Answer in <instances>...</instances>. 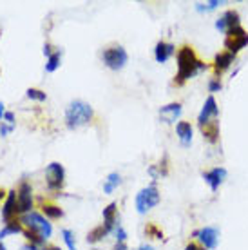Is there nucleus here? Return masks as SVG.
Wrapping results in <instances>:
<instances>
[{
    "label": "nucleus",
    "instance_id": "obj_1",
    "mask_svg": "<svg viewBox=\"0 0 248 250\" xmlns=\"http://www.w3.org/2000/svg\"><path fill=\"white\" fill-rule=\"evenodd\" d=\"M205 69H207V63H203L199 60L196 51L190 45H183L178 51V75H176L174 82L178 85H183L186 80L194 78L198 73L205 71Z\"/></svg>",
    "mask_w": 248,
    "mask_h": 250
},
{
    "label": "nucleus",
    "instance_id": "obj_2",
    "mask_svg": "<svg viewBox=\"0 0 248 250\" xmlns=\"http://www.w3.org/2000/svg\"><path fill=\"white\" fill-rule=\"evenodd\" d=\"M93 107L89 105L87 102L75 100L71 102L65 111V124L69 129H78L82 125H87L93 120Z\"/></svg>",
    "mask_w": 248,
    "mask_h": 250
},
{
    "label": "nucleus",
    "instance_id": "obj_3",
    "mask_svg": "<svg viewBox=\"0 0 248 250\" xmlns=\"http://www.w3.org/2000/svg\"><path fill=\"white\" fill-rule=\"evenodd\" d=\"M20 223H24V225L27 227V230L33 232L35 236H38L42 241H47V239L51 238V234H53V227H51L49 221L43 218L42 214L33 212V210L24 214V216L20 218Z\"/></svg>",
    "mask_w": 248,
    "mask_h": 250
},
{
    "label": "nucleus",
    "instance_id": "obj_4",
    "mask_svg": "<svg viewBox=\"0 0 248 250\" xmlns=\"http://www.w3.org/2000/svg\"><path fill=\"white\" fill-rule=\"evenodd\" d=\"M248 45V31L241 25H237L234 29H230L227 33V37H225V49L232 53L234 57H236L237 53L241 49H245Z\"/></svg>",
    "mask_w": 248,
    "mask_h": 250
},
{
    "label": "nucleus",
    "instance_id": "obj_5",
    "mask_svg": "<svg viewBox=\"0 0 248 250\" xmlns=\"http://www.w3.org/2000/svg\"><path fill=\"white\" fill-rule=\"evenodd\" d=\"M160 203V192H158V188L156 185H149V187L142 188L140 192L136 194V210L140 214H145L149 212L152 207H156Z\"/></svg>",
    "mask_w": 248,
    "mask_h": 250
},
{
    "label": "nucleus",
    "instance_id": "obj_6",
    "mask_svg": "<svg viewBox=\"0 0 248 250\" xmlns=\"http://www.w3.org/2000/svg\"><path fill=\"white\" fill-rule=\"evenodd\" d=\"M103 63H105L107 67L112 69V71H120V69L125 67V63L129 60V55H127V51L122 47V45H112V47H107L103 51Z\"/></svg>",
    "mask_w": 248,
    "mask_h": 250
},
{
    "label": "nucleus",
    "instance_id": "obj_7",
    "mask_svg": "<svg viewBox=\"0 0 248 250\" xmlns=\"http://www.w3.org/2000/svg\"><path fill=\"white\" fill-rule=\"evenodd\" d=\"M45 180H47V188L49 190H60L65 183V169L62 163L53 162L45 167Z\"/></svg>",
    "mask_w": 248,
    "mask_h": 250
},
{
    "label": "nucleus",
    "instance_id": "obj_8",
    "mask_svg": "<svg viewBox=\"0 0 248 250\" xmlns=\"http://www.w3.org/2000/svg\"><path fill=\"white\" fill-rule=\"evenodd\" d=\"M17 207H19V214L31 212L33 208V190L31 185L27 182H22L19 187V196H17Z\"/></svg>",
    "mask_w": 248,
    "mask_h": 250
},
{
    "label": "nucleus",
    "instance_id": "obj_9",
    "mask_svg": "<svg viewBox=\"0 0 248 250\" xmlns=\"http://www.w3.org/2000/svg\"><path fill=\"white\" fill-rule=\"evenodd\" d=\"M237 25H241V17H239V13H237L236 9H228V11H225L223 15L217 19L216 29L227 35L230 29H234V27H237Z\"/></svg>",
    "mask_w": 248,
    "mask_h": 250
},
{
    "label": "nucleus",
    "instance_id": "obj_10",
    "mask_svg": "<svg viewBox=\"0 0 248 250\" xmlns=\"http://www.w3.org/2000/svg\"><path fill=\"white\" fill-rule=\"evenodd\" d=\"M194 236L201 241V245H203L207 250H214L217 247V241H219V232H217V229H214V227L199 229V230L194 232Z\"/></svg>",
    "mask_w": 248,
    "mask_h": 250
},
{
    "label": "nucleus",
    "instance_id": "obj_11",
    "mask_svg": "<svg viewBox=\"0 0 248 250\" xmlns=\"http://www.w3.org/2000/svg\"><path fill=\"white\" fill-rule=\"evenodd\" d=\"M217 114H219V107L216 104V98L210 94L205 100V104H203V109H201V113L198 116V124L203 125L212 122V120H217Z\"/></svg>",
    "mask_w": 248,
    "mask_h": 250
},
{
    "label": "nucleus",
    "instance_id": "obj_12",
    "mask_svg": "<svg viewBox=\"0 0 248 250\" xmlns=\"http://www.w3.org/2000/svg\"><path fill=\"white\" fill-rule=\"evenodd\" d=\"M203 180H205V182L208 183V187L216 192L217 188H219V185L227 180V169H223V167H214L212 170H208V172L203 174Z\"/></svg>",
    "mask_w": 248,
    "mask_h": 250
},
{
    "label": "nucleus",
    "instance_id": "obj_13",
    "mask_svg": "<svg viewBox=\"0 0 248 250\" xmlns=\"http://www.w3.org/2000/svg\"><path fill=\"white\" fill-rule=\"evenodd\" d=\"M19 212V207H17V192L15 190H9L6 198V203L2 207V218L6 223L13 221V216Z\"/></svg>",
    "mask_w": 248,
    "mask_h": 250
},
{
    "label": "nucleus",
    "instance_id": "obj_14",
    "mask_svg": "<svg viewBox=\"0 0 248 250\" xmlns=\"http://www.w3.org/2000/svg\"><path fill=\"white\" fill-rule=\"evenodd\" d=\"M234 55L232 53H228V51H223V53H219V55H216V58H214V73H216L217 76L223 75L225 71L234 63Z\"/></svg>",
    "mask_w": 248,
    "mask_h": 250
},
{
    "label": "nucleus",
    "instance_id": "obj_15",
    "mask_svg": "<svg viewBox=\"0 0 248 250\" xmlns=\"http://www.w3.org/2000/svg\"><path fill=\"white\" fill-rule=\"evenodd\" d=\"M174 53H176V47H174V44H170V42H158L156 44V49H154V58L158 63H165L168 60V58L172 57Z\"/></svg>",
    "mask_w": 248,
    "mask_h": 250
},
{
    "label": "nucleus",
    "instance_id": "obj_16",
    "mask_svg": "<svg viewBox=\"0 0 248 250\" xmlns=\"http://www.w3.org/2000/svg\"><path fill=\"white\" fill-rule=\"evenodd\" d=\"M181 104H168V105H163L160 109V116L165 124H176V120L180 118L181 114Z\"/></svg>",
    "mask_w": 248,
    "mask_h": 250
},
{
    "label": "nucleus",
    "instance_id": "obj_17",
    "mask_svg": "<svg viewBox=\"0 0 248 250\" xmlns=\"http://www.w3.org/2000/svg\"><path fill=\"white\" fill-rule=\"evenodd\" d=\"M176 132H178V138L183 147H188L192 144V125L188 122H178L176 125Z\"/></svg>",
    "mask_w": 248,
    "mask_h": 250
},
{
    "label": "nucleus",
    "instance_id": "obj_18",
    "mask_svg": "<svg viewBox=\"0 0 248 250\" xmlns=\"http://www.w3.org/2000/svg\"><path fill=\"white\" fill-rule=\"evenodd\" d=\"M199 129H201V134H203L210 144H216L217 138H219V122H217V120H212L208 124L199 125Z\"/></svg>",
    "mask_w": 248,
    "mask_h": 250
},
{
    "label": "nucleus",
    "instance_id": "obj_19",
    "mask_svg": "<svg viewBox=\"0 0 248 250\" xmlns=\"http://www.w3.org/2000/svg\"><path fill=\"white\" fill-rule=\"evenodd\" d=\"M116 210H118V203H114V201L103 208V225L109 229V232L114 230V227H116Z\"/></svg>",
    "mask_w": 248,
    "mask_h": 250
},
{
    "label": "nucleus",
    "instance_id": "obj_20",
    "mask_svg": "<svg viewBox=\"0 0 248 250\" xmlns=\"http://www.w3.org/2000/svg\"><path fill=\"white\" fill-rule=\"evenodd\" d=\"M120 183H122V176H120L118 172H111V174L107 176L105 183H103V192L105 194L114 192V188L118 187Z\"/></svg>",
    "mask_w": 248,
    "mask_h": 250
},
{
    "label": "nucleus",
    "instance_id": "obj_21",
    "mask_svg": "<svg viewBox=\"0 0 248 250\" xmlns=\"http://www.w3.org/2000/svg\"><path fill=\"white\" fill-rule=\"evenodd\" d=\"M107 234H109V229H107L105 225H100L87 234V241H89V243H96V241H100V239L103 238V236H107Z\"/></svg>",
    "mask_w": 248,
    "mask_h": 250
},
{
    "label": "nucleus",
    "instance_id": "obj_22",
    "mask_svg": "<svg viewBox=\"0 0 248 250\" xmlns=\"http://www.w3.org/2000/svg\"><path fill=\"white\" fill-rule=\"evenodd\" d=\"M60 60H62V51H55L49 58H47V63H45V71L47 73H55L56 69L60 67Z\"/></svg>",
    "mask_w": 248,
    "mask_h": 250
},
{
    "label": "nucleus",
    "instance_id": "obj_23",
    "mask_svg": "<svg viewBox=\"0 0 248 250\" xmlns=\"http://www.w3.org/2000/svg\"><path fill=\"white\" fill-rule=\"evenodd\" d=\"M42 210H43V214H45L47 218H51V219H60L63 216V210L60 208V207L49 205V203H45V205L42 207Z\"/></svg>",
    "mask_w": 248,
    "mask_h": 250
},
{
    "label": "nucleus",
    "instance_id": "obj_24",
    "mask_svg": "<svg viewBox=\"0 0 248 250\" xmlns=\"http://www.w3.org/2000/svg\"><path fill=\"white\" fill-rule=\"evenodd\" d=\"M62 236H63V241H65V245H67V249L69 250H76L75 234H73V230H69V229H63Z\"/></svg>",
    "mask_w": 248,
    "mask_h": 250
},
{
    "label": "nucleus",
    "instance_id": "obj_25",
    "mask_svg": "<svg viewBox=\"0 0 248 250\" xmlns=\"http://www.w3.org/2000/svg\"><path fill=\"white\" fill-rule=\"evenodd\" d=\"M27 98H31V100H37V102H45L47 94L43 93V91H40V89L29 87V89H27Z\"/></svg>",
    "mask_w": 248,
    "mask_h": 250
},
{
    "label": "nucleus",
    "instance_id": "obj_26",
    "mask_svg": "<svg viewBox=\"0 0 248 250\" xmlns=\"http://www.w3.org/2000/svg\"><path fill=\"white\" fill-rule=\"evenodd\" d=\"M217 6H221V2L219 0H212V2H207V4H196V9L198 11H212Z\"/></svg>",
    "mask_w": 248,
    "mask_h": 250
},
{
    "label": "nucleus",
    "instance_id": "obj_27",
    "mask_svg": "<svg viewBox=\"0 0 248 250\" xmlns=\"http://www.w3.org/2000/svg\"><path fill=\"white\" fill-rule=\"evenodd\" d=\"M145 234H147L149 238H156V239H162L163 238L162 230H160V229H158L156 225H152V223H150V225H147V229H145Z\"/></svg>",
    "mask_w": 248,
    "mask_h": 250
},
{
    "label": "nucleus",
    "instance_id": "obj_28",
    "mask_svg": "<svg viewBox=\"0 0 248 250\" xmlns=\"http://www.w3.org/2000/svg\"><path fill=\"white\" fill-rule=\"evenodd\" d=\"M114 236L118 239V243H125V239H127V232L122 225H116L114 227Z\"/></svg>",
    "mask_w": 248,
    "mask_h": 250
},
{
    "label": "nucleus",
    "instance_id": "obj_29",
    "mask_svg": "<svg viewBox=\"0 0 248 250\" xmlns=\"http://www.w3.org/2000/svg\"><path fill=\"white\" fill-rule=\"evenodd\" d=\"M221 87H223V83H221L219 78H212V80L208 82V91H210V93H219Z\"/></svg>",
    "mask_w": 248,
    "mask_h": 250
},
{
    "label": "nucleus",
    "instance_id": "obj_30",
    "mask_svg": "<svg viewBox=\"0 0 248 250\" xmlns=\"http://www.w3.org/2000/svg\"><path fill=\"white\" fill-rule=\"evenodd\" d=\"M185 250H207L203 245H198V243H188L185 247Z\"/></svg>",
    "mask_w": 248,
    "mask_h": 250
},
{
    "label": "nucleus",
    "instance_id": "obj_31",
    "mask_svg": "<svg viewBox=\"0 0 248 250\" xmlns=\"http://www.w3.org/2000/svg\"><path fill=\"white\" fill-rule=\"evenodd\" d=\"M13 131V125H0V134L2 136H6L7 132H11Z\"/></svg>",
    "mask_w": 248,
    "mask_h": 250
},
{
    "label": "nucleus",
    "instance_id": "obj_32",
    "mask_svg": "<svg viewBox=\"0 0 248 250\" xmlns=\"http://www.w3.org/2000/svg\"><path fill=\"white\" fill-rule=\"evenodd\" d=\"M2 120H6V122H9V125H13V124H15V114H13V113H6Z\"/></svg>",
    "mask_w": 248,
    "mask_h": 250
},
{
    "label": "nucleus",
    "instance_id": "obj_33",
    "mask_svg": "<svg viewBox=\"0 0 248 250\" xmlns=\"http://www.w3.org/2000/svg\"><path fill=\"white\" fill-rule=\"evenodd\" d=\"M43 55H45V57H47V58H49L51 55H53V53H51V45H49V44H45V45H43Z\"/></svg>",
    "mask_w": 248,
    "mask_h": 250
},
{
    "label": "nucleus",
    "instance_id": "obj_34",
    "mask_svg": "<svg viewBox=\"0 0 248 250\" xmlns=\"http://www.w3.org/2000/svg\"><path fill=\"white\" fill-rule=\"evenodd\" d=\"M20 250H40L38 247H35V245H31V243H27V245H24Z\"/></svg>",
    "mask_w": 248,
    "mask_h": 250
},
{
    "label": "nucleus",
    "instance_id": "obj_35",
    "mask_svg": "<svg viewBox=\"0 0 248 250\" xmlns=\"http://www.w3.org/2000/svg\"><path fill=\"white\" fill-rule=\"evenodd\" d=\"M114 250H129V249H127V245H125V243H116Z\"/></svg>",
    "mask_w": 248,
    "mask_h": 250
},
{
    "label": "nucleus",
    "instance_id": "obj_36",
    "mask_svg": "<svg viewBox=\"0 0 248 250\" xmlns=\"http://www.w3.org/2000/svg\"><path fill=\"white\" fill-rule=\"evenodd\" d=\"M4 114H6V109H4V104L0 102V120L4 118Z\"/></svg>",
    "mask_w": 248,
    "mask_h": 250
},
{
    "label": "nucleus",
    "instance_id": "obj_37",
    "mask_svg": "<svg viewBox=\"0 0 248 250\" xmlns=\"http://www.w3.org/2000/svg\"><path fill=\"white\" fill-rule=\"evenodd\" d=\"M134 250H154V249H152V247H150V245H142V247H140V249H134Z\"/></svg>",
    "mask_w": 248,
    "mask_h": 250
},
{
    "label": "nucleus",
    "instance_id": "obj_38",
    "mask_svg": "<svg viewBox=\"0 0 248 250\" xmlns=\"http://www.w3.org/2000/svg\"><path fill=\"white\" fill-rule=\"evenodd\" d=\"M45 250H60V247H55V245H51V247H45Z\"/></svg>",
    "mask_w": 248,
    "mask_h": 250
},
{
    "label": "nucleus",
    "instance_id": "obj_39",
    "mask_svg": "<svg viewBox=\"0 0 248 250\" xmlns=\"http://www.w3.org/2000/svg\"><path fill=\"white\" fill-rule=\"evenodd\" d=\"M0 250H6V245L2 243V241H0Z\"/></svg>",
    "mask_w": 248,
    "mask_h": 250
},
{
    "label": "nucleus",
    "instance_id": "obj_40",
    "mask_svg": "<svg viewBox=\"0 0 248 250\" xmlns=\"http://www.w3.org/2000/svg\"><path fill=\"white\" fill-rule=\"evenodd\" d=\"M4 196H6V194H4V190H0V200H2V198H4Z\"/></svg>",
    "mask_w": 248,
    "mask_h": 250
}]
</instances>
